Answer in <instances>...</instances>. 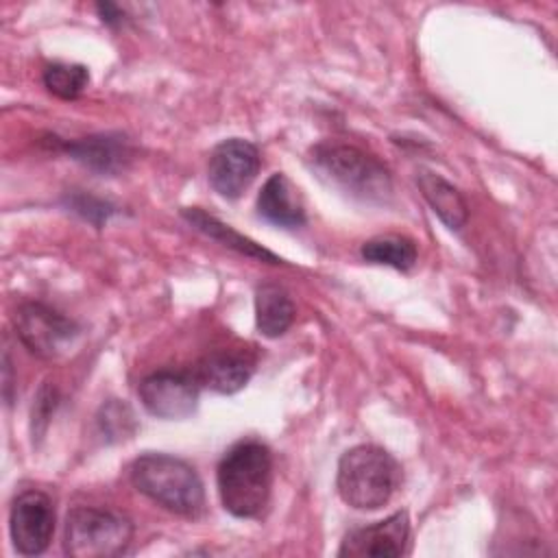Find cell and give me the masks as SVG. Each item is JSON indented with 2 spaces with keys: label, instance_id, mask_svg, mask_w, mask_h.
<instances>
[{
  "label": "cell",
  "instance_id": "d6986e66",
  "mask_svg": "<svg viewBox=\"0 0 558 558\" xmlns=\"http://www.w3.org/2000/svg\"><path fill=\"white\" fill-rule=\"evenodd\" d=\"M98 427L107 436V440H124L131 438L137 429V421L133 410L118 399L107 401L98 412Z\"/></svg>",
  "mask_w": 558,
  "mask_h": 558
},
{
  "label": "cell",
  "instance_id": "8fae6325",
  "mask_svg": "<svg viewBox=\"0 0 558 558\" xmlns=\"http://www.w3.org/2000/svg\"><path fill=\"white\" fill-rule=\"evenodd\" d=\"M59 148L98 174H118L133 159V146L124 133H94L74 142H59Z\"/></svg>",
  "mask_w": 558,
  "mask_h": 558
},
{
  "label": "cell",
  "instance_id": "7c38bea8",
  "mask_svg": "<svg viewBox=\"0 0 558 558\" xmlns=\"http://www.w3.org/2000/svg\"><path fill=\"white\" fill-rule=\"evenodd\" d=\"M255 371V360L246 351H214L201 360L194 371V377L201 386L220 392L233 395L242 390Z\"/></svg>",
  "mask_w": 558,
  "mask_h": 558
},
{
  "label": "cell",
  "instance_id": "44dd1931",
  "mask_svg": "<svg viewBox=\"0 0 558 558\" xmlns=\"http://www.w3.org/2000/svg\"><path fill=\"white\" fill-rule=\"evenodd\" d=\"M96 11L100 15V20L109 26H118L124 22V11L118 7V4H111V2H100L96 4Z\"/></svg>",
  "mask_w": 558,
  "mask_h": 558
},
{
  "label": "cell",
  "instance_id": "5b68a950",
  "mask_svg": "<svg viewBox=\"0 0 558 558\" xmlns=\"http://www.w3.org/2000/svg\"><path fill=\"white\" fill-rule=\"evenodd\" d=\"M133 523L113 510L76 506L65 517L63 549L72 558H113L129 549Z\"/></svg>",
  "mask_w": 558,
  "mask_h": 558
},
{
  "label": "cell",
  "instance_id": "52a82bcc",
  "mask_svg": "<svg viewBox=\"0 0 558 558\" xmlns=\"http://www.w3.org/2000/svg\"><path fill=\"white\" fill-rule=\"evenodd\" d=\"M201 384L192 373L181 371H157L146 375L137 395L148 414L166 421H183L198 408Z\"/></svg>",
  "mask_w": 558,
  "mask_h": 558
},
{
  "label": "cell",
  "instance_id": "30bf717a",
  "mask_svg": "<svg viewBox=\"0 0 558 558\" xmlns=\"http://www.w3.org/2000/svg\"><path fill=\"white\" fill-rule=\"evenodd\" d=\"M408 538H410V517L405 510H397L373 525L351 530L344 536L338 549V556L397 558L405 554Z\"/></svg>",
  "mask_w": 558,
  "mask_h": 558
},
{
  "label": "cell",
  "instance_id": "ba28073f",
  "mask_svg": "<svg viewBox=\"0 0 558 558\" xmlns=\"http://www.w3.org/2000/svg\"><path fill=\"white\" fill-rule=\"evenodd\" d=\"M9 532L17 554L39 556L54 534V504L41 490H24L13 499Z\"/></svg>",
  "mask_w": 558,
  "mask_h": 558
},
{
  "label": "cell",
  "instance_id": "6da1fadb",
  "mask_svg": "<svg viewBox=\"0 0 558 558\" xmlns=\"http://www.w3.org/2000/svg\"><path fill=\"white\" fill-rule=\"evenodd\" d=\"M218 495L222 508L238 519L259 517L272 493V453L259 440L235 442L218 462Z\"/></svg>",
  "mask_w": 558,
  "mask_h": 558
},
{
  "label": "cell",
  "instance_id": "9a60e30c",
  "mask_svg": "<svg viewBox=\"0 0 558 558\" xmlns=\"http://www.w3.org/2000/svg\"><path fill=\"white\" fill-rule=\"evenodd\" d=\"M181 216L201 233H205L207 238L220 242L227 248H233L235 253L244 255V257H253L259 262H268V264H281V259L277 255H272L270 251H266L264 246H259L257 242L244 238L242 233H238L235 229H231L229 225L220 222L218 218L209 216L207 211L198 209V207H185L181 211Z\"/></svg>",
  "mask_w": 558,
  "mask_h": 558
},
{
  "label": "cell",
  "instance_id": "4fadbf2b",
  "mask_svg": "<svg viewBox=\"0 0 558 558\" xmlns=\"http://www.w3.org/2000/svg\"><path fill=\"white\" fill-rule=\"evenodd\" d=\"M257 214L281 229H299L305 225V207L283 172L270 174L262 185L257 194Z\"/></svg>",
  "mask_w": 558,
  "mask_h": 558
},
{
  "label": "cell",
  "instance_id": "7a4b0ae2",
  "mask_svg": "<svg viewBox=\"0 0 558 558\" xmlns=\"http://www.w3.org/2000/svg\"><path fill=\"white\" fill-rule=\"evenodd\" d=\"M310 163L320 179L364 203H386L392 194L390 170L355 144L318 142L310 150Z\"/></svg>",
  "mask_w": 558,
  "mask_h": 558
},
{
  "label": "cell",
  "instance_id": "7402d4cb",
  "mask_svg": "<svg viewBox=\"0 0 558 558\" xmlns=\"http://www.w3.org/2000/svg\"><path fill=\"white\" fill-rule=\"evenodd\" d=\"M11 360H9V353H4V399L7 403H11Z\"/></svg>",
  "mask_w": 558,
  "mask_h": 558
},
{
  "label": "cell",
  "instance_id": "e0dca14e",
  "mask_svg": "<svg viewBox=\"0 0 558 558\" xmlns=\"http://www.w3.org/2000/svg\"><path fill=\"white\" fill-rule=\"evenodd\" d=\"M360 255L368 264L410 270L416 264V244L405 235H377L362 244Z\"/></svg>",
  "mask_w": 558,
  "mask_h": 558
},
{
  "label": "cell",
  "instance_id": "ffe728a7",
  "mask_svg": "<svg viewBox=\"0 0 558 558\" xmlns=\"http://www.w3.org/2000/svg\"><path fill=\"white\" fill-rule=\"evenodd\" d=\"M68 207L72 211H76L78 216H83L85 220L94 222V225H102L107 222V218L111 214H116V207L109 205L107 201H100L92 194H85V192H74L68 196Z\"/></svg>",
  "mask_w": 558,
  "mask_h": 558
},
{
  "label": "cell",
  "instance_id": "5bb4252c",
  "mask_svg": "<svg viewBox=\"0 0 558 558\" xmlns=\"http://www.w3.org/2000/svg\"><path fill=\"white\" fill-rule=\"evenodd\" d=\"M416 185L432 207V211L449 227L451 231H460L469 220V205L460 190L432 170L416 172Z\"/></svg>",
  "mask_w": 558,
  "mask_h": 558
},
{
  "label": "cell",
  "instance_id": "8992f818",
  "mask_svg": "<svg viewBox=\"0 0 558 558\" xmlns=\"http://www.w3.org/2000/svg\"><path fill=\"white\" fill-rule=\"evenodd\" d=\"M13 325L20 342L41 360L61 357L81 331L72 318L37 301L22 303L13 314Z\"/></svg>",
  "mask_w": 558,
  "mask_h": 558
},
{
  "label": "cell",
  "instance_id": "2e32d148",
  "mask_svg": "<svg viewBox=\"0 0 558 558\" xmlns=\"http://www.w3.org/2000/svg\"><path fill=\"white\" fill-rule=\"evenodd\" d=\"M294 323V303L277 283H262L255 290V325L266 338L283 336Z\"/></svg>",
  "mask_w": 558,
  "mask_h": 558
},
{
  "label": "cell",
  "instance_id": "3957f363",
  "mask_svg": "<svg viewBox=\"0 0 558 558\" xmlns=\"http://www.w3.org/2000/svg\"><path fill=\"white\" fill-rule=\"evenodd\" d=\"M129 480L135 490L179 517L196 519L205 510L203 482L194 466L181 458L144 453L131 462Z\"/></svg>",
  "mask_w": 558,
  "mask_h": 558
},
{
  "label": "cell",
  "instance_id": "ac0fdd59",
  "mask_svg": "<svg viewBox=\"0 0 558 558\" xmlns=\"http://www.w3.org/2000/svg\"><path fill=\"white\" fill-rule=\"evenodd\" d=\"M41 81L52 96L61 100H74L87 87L89 72L85 65L78 63H52L44 70Z\"/></svg>",
  "mask_w": 558,
  "mask_h": 558
},
{
  "label": "cell",
  "instance_id": "277c9868",
  "mask_svg": "<svg viewBox=\"0 0 558 558\" xmlns=\"http://www.w3.org/2000/svg\"><path fill=\"white\" fill-rule=\"evenodd\" d=\"M399 482V462L379 445H355L338 462V495L355 510L381 508L390 501Z\"/></svg>",
  "mask_w": 558,
  "mask_h": 558
},
{
  "label": "cell",
  "instance_id": "9c48e42d",
  "mask_svg": "<svg viewBox=\"0 0 558 558\" xmlns=\"http://www.w3.org/2000/svg\"><path fill=\"white\" fill-rule=\"evenodd\" d=\"M259 170V150L242 137H229L214 146L207 161L209 185L222 198H238Z\"/></svg>",
  "mask_w": 558,
  "mask_h": 558
}]
</instances>
